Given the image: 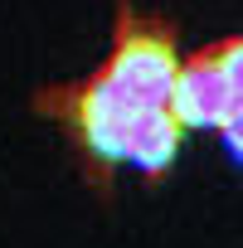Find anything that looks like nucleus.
<instances>
[{
  "label": "nucleus",
  "mask_w": 243,
  "mask_h": 248,
  "mask_svg": "<svg viewBox=\"0 0 243 248\" xmlns=\"http://www.w3.org/2000/svg\"><path fill=\"white\" fill-rule=\"evenodd\" d=\"M34 107L44 117H59L63 127L78 137V146L97 161V166H122L127 161V141L137 132V122L161 107V102H141L137 93H127L117 78H107L102 68L83 83H63V88H44L34 97Z\"/></svg>",
  "instance_id": "nucleus-1"
},
{
  "label": "nucleus",
  "mask_w": 243,
  "mask_h": 248,
  "mask_svg": "<svg viewBox=\"0 0 243 248\" xmlns=\"http://www.w3.org/2000/svg\"><path fill=\"white\" fill-rule=\"evenodd\" d=\"M175 122L190 127H219L233 146L238 117H243V39H219L190 59H180L170 102Z\"/></svg>",
  "instance_id": "nucleus-2"
},
{
  "label": "nucleus",
  "mask_w": 243,
  "mask_h": 248,
  "mask_svg": "<svg viewBox=\"0 0 243 248\" xmlns=\"http://www.w3.org/2000/svg\"><path fill=\"white\" fill-rule=\"evenodd\" d=\"M180 137H185V127L175 122V112L161 102V107H151V112L137 122V132H132V141H127V161H132L141 175H161V170L175 161Z\"/></svg>",
  "instance_id": "nucleus-4"
},
{
  "label": "nucleus",
  "mask_w": 243,
  "mask_h": 248,
  "mask_svg": "<svg viewBox=\"0 0 243 248\" xmlns=\"http://www.w3.org/2000/svg\"><path fill=\"white\" fill-rule=\"evenodd\" d=\"M175 68H180L175 30L166 20H146L132 5H122L117 25H112V54H107L102 73L117 78L127 93H137L141 102H170Z\"/></svg>",
  "instance_id": "nucleus-3"
}]
</instances>
